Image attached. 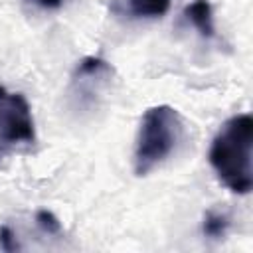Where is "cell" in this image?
<instances>
[{
    "label": "cell",
    "mask_w": 253,
    "mask_h": 253,
    "mask_svg": "<svg viewBox=\"0 0 253 253\" xmlns=\"http://www.w3.org/2000/svg\"><path fill=\"white\" fill-rule=\"evenodd\" d=\"M182 119L170 105L150 107L142 119L134 142V174L146 176L166 162L182 140Z\"/></svg>",
    "instance_id": "2"
},
{
    "label": "cell",
    "mask_w": 253,
    "mask_h": 253,
    "mask_svg": "<svg viewBox=\"0 0 253 253\" xmlns=\"http://www.w3.org/2000/svg\"><path fill=\"white\" fill-rule=\"evenodd\" d=\"M229 225H231V219H229L227 211L208 210L204 215V221H202V233L208 239H221V237H225Z\"/></svg>",
    "instance_id": "7"
},
{
    "label": "cell",
    "mask_w": 253,
    "mask_h": 253,
    "mask_svg": "<svg viewBox=\"0 0 253 253\" xmlns=\"http://www.w3.org/2000/svg\"><path fill=\"white\" fill-rule=\"evenodd\" d=\"M115 69L105 59L93 55L83 57L73 69L69 95L73 97L77 107H91L97 97L109 87Z\"/></svg>",
    "instance_id": "4"
},
{
    "label": "cell",
    "mask_w": 253,
    "mask_h": 253,
    "mask_svg": "<svg viewBox=\"0 0 253 253\" xmlns=\"http://www.w3.org/2000/svg\"><path fill=\"white\" fill-rule=\"evenodd\" d=\"M0 249L2 251H16V249H20V245L16 243V233L8 225L0 227Z\"/></svg>",
    "instance_id": "9"
},
{
    "label": "cell",
    "mask_w": 253,
    "mask_h": 253,
    "mask_svg": "<svg viewBox=\"0 0 253 253\" xmlns=\"http://www.w3.org/2000/svg\"><path fill=\"white\" fill-rule=\"evenodd\" d=\"M28 2L34 4V6L40 8V10H57V8L63 6L65 0H28Z\"/></svg>",
    "instance_id": "10"
},
{
    "label": "cell",
    "mask_w": 253,
    "mask_h": 253,
    "mask_svg": "<svg viewBox=\"0 0 253 253\" xmlns=\"http://www.w3.org/2000/svg\"><path fill=\"white\" fill-rule=\"evenodd\" d=\"M253 119L249 113L227 119L211 140L208 160L217 180L233 194H249L253 188L251 170Z\"/></svg>",
    "instance_id": "1"
},
{
    "label": "cell",
    "mask_w": 253,
    "mask_h": 253,
    "mask_svg": "<svg viewBox=\"0 0 253 253\" xmlns=\"http://www.w3.org/2000/svg\"><path fill=\"white\" fill-rule=\"evenodd\" d=\"M36 142V126L28 99L0 85V158Z\"/></svg>",
    "instance_id": "3"
},
{
    "label": "cell",
    "mask_w": 253,
    "mask_h": 253,
    "mask_svg": "<svg viewBox=\"0 0 253 253\" xmlns=\"http://www.w3.org/2000/svg\"><path fill=\"white\" fill-rule=\"evenodd\" d=\"M186 20L192 24V28L206 40H211L215 36V26H213V10L208 0H194L186 6L184 10Z\"/></svg>",
    "instance_id": "5"
},
{
    "label": "cell",
    "mask_w": 253,
    "mask_h": 253,
    "mask_svg": "<svg viewBox=\"0 0 253 253\" xmlns=\"http://www.w3.org/2000/svg\"><path fill=\"white\" fill-rule=\"evenodd\" d=\"M36 223H38V227H40L43 233H47V235H59V233H61V223H59V219H57L51 211H47V210L36 211Z\"/></svg>",
    "instance_id": "8"
},
{
    "label": "cell",
    "mask_w": 253,
    "mask_h": 253,
    "mask_svg": "<svg viewBox=\"0 0 253 253\" xmlns=\"http://www.w3.org/2000/svg\"><path fill=\"white\" fill-rule=\"evenodd\" d=\"M170 2L172 0H125V10L130 18L154 20L170 10Z\"/></svg>",
    "instance_id": "6"
}]
</instances>
